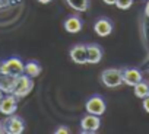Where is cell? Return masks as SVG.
Instances as JSON below:
<instances>
[{"instance_id": "30bf717a", "label": "cell", "mask_w": 149, "mask_h": 134, "mask_svg": "<svg viewBox=\"0 0 149 134\" xmlns=\"http://www.w3.org/2000/svg\"><path fill=\"white\" fill-rule=\"evenodd\" d=\"M94 31L98 37H108L113 32V23L107 19V18H101L95 22L94 25Z\"/></svg>"}, {"instance_id": "8992f818", "label": "cell", "mask_w": 149, "mask_h": 134, "mask_svg": "<svg viewBox=\"0 0 149 134\" xmlns=\"http://www.w3.org/2000/svg\"><path fill=\"white\" fill-rule=\"evenodd\" d=\"M18 109V98L13 93H5L3 99L0 101V114L3 115H13Z\"/></svg>"}, {"instance_id": "44dd1931", "label": "cell", "mask_w": 149, "mask_h": 134, "mask_svg": "<svg viewBox=\"0 0 149 134\" xmlns=\"http://www.w3.org/2000/svg\"><path fill=\"white\" fill-rule=\"evenodd\" d=\"M145 15L149 18V2L146 3V8H145Z\"/></svg>"}, {"instance_id": "9c48e42d", "label": "cell", "mask_w": 149, "mask_h": 134, "mask_svg": "<svg viewBox=\"0 0 149 134\" xmlns=\"http://www.w3.org/2000/svg\"><path fill=\"white\" fill-rule=\"evenodd\" d=\"M142 80H143V76L137 69H124L123 70V83H126L127 86H134Z\"/></svg>"}, {"instance_id": "8fae6325", "label": "cell", "mask_w": 149, "mask_h": 134, "mask_svg": "<svg viewBox=\"0 0 149 134\" xmlns=\"http://www.w3.org/2000/svg\"><path fill=\"white\" fill-rule=\"evenodd\" d=\"M63 26H64V29H66L69 34H78V32L82 31L84 23H82V19H81L79 16H74V15H73V16H69V18L64 21Z\"/></svg>"}, {"instance_id": "7a4b0ae2", "label": "cell", "mask_w": 149, "mask_h": 134, "mask_svg": "<svg viewBox=\"0 0 149 134\" xmlns=\"http://www.w3.org/2000/svg\"><path fill=\"white\" fill-rule=\"evenodd\" d=\"M34 88V82L32 77H29L28 75H21L15 77V85H13V90L12 93L19 99V98H25L26 95H29L32 92Z\"/></svg>"}, {"instance_id": "e0dca14e", "label": "cell", "mask_w": 149, "mask_h": 134, "mask_svg": "<svg viewBox=\"0 0 149 134\" xmlns=\"http://www.w3.org/2000/svg\"><path fill=\"white\" fill-rule=\"evenodd\" d=\"M133 5V0H116V6L121 10H127L130 9Z\"/></svg>"}, {"instance_id": "9a60e30c", "label": "cell", "mask_w": 149, "mask_h": 134, "mask_svg": "<svg viewBox=\"0 0 149 134\" xmlns=\"http://www.w3.org/2000/svg\"><path fill=\"white\" fill-rule=\"evenodd\" d=\"M13 85H15V76L2 75V79H0V89H2L5 93H12Z\"/></svg>"}, {"instance_id": "5bb4252c", "label": "cell", "mask_w": 149, "mask_h": 134, "mask_svg": "<svg viewBox=\"0 0 149 134\" xmlns=\"http://www.w3.org/2000/svg\"><path fill=\"white\" fill-rule=\"evenodd\" d=\"M67 5L79 13H84L89 9V0H66Z\"/></svg>"}, {"instance_id": "3957f363", "label": "cell", "mask_w": 149, "mask_h": 134, "mask_svg": "<svg viewBox=\"0 0 149 134\" xmlns=\"http://www.w3.org/2000/svg\"><path fill=\"white\" fill-rule=\"evenodd\" d=\"M101 82L104 86L114 89L123 85V70L121 69H105L101 73Z\"/></svg>"}, {"instance_id": "52a82bcc", "label": "cell", "mask_w": 149, "mask_h": 134, "mask_svg": "<svg viewBox=\"0 0 149 134\" xmlns=\"http://www.w3.org/2000/svg\"><path fill=\"white\" fill-rule=\"evenodd\" d=\"M101 127V118L100 115H94V114H88L81 119V128L82 133H95L98 131Z\"/></svg>"}, {"instance_id": "2e32d148", "label": "cell", "mask_w": 149, "mask_h": 134, "mask_svg": "<svg viewBox=\"0 0 149 134\" xmlns=\"http://www.w3.org/2000/svg\"><path fill=\"white\" fill-rule=\"evenodd\" d=\"M134 88V96H137V98H140V99H143V98H146L148 95H149V85L146 83V82H139L137 85H134L133 86Z\"/></svg>"}, {"instance_id": "7c38bea8", "label": "cell", "mask_w": 149, "mask_h": 134, "mask_svg": "<svg viewBox=\"0 0 149 134\" xmlns=\"http://www.w3.org/2000/svg\"><path fill=\"white\" fill-rule=\"evenodd\" d=\"M86 51H88V63L89 64H98L102 60V48L98 44H88Z\"/></svg>"}, {"instance_id": "484cf974", "label": "cell", "mask_w": 149, "mask_h": 134, "mask_svg": "<svg viewBox=\"0 0 149 134\" xmlns=\"http://www.w3.org/2000/svg\"><path fill=\"white\" fill-rule=\"evenodd\" d=\"M0 79H2V72H0Z\"/></svg>"}, {"instance_id": "d4e9b609", "label": "cell", "mask_w": 149, "mask_h": 134, "mask_svg": "<svg viewBox=\"0 0 149 134\" xmlns=\"http://www.w3.org/2000/svg\"><path fill=\"white\" fill-rule=\"evenodd\" d=\"M3 2H5V0H0V8H2V6H3Z\"/></svg>"}, {"instance_id": "ac0fdd59", "label": "cell", "mask_w": 149, "mask_h": 134, "mask_svg": "<svg viewBox=\"0 0 149 134\" xmlns=\"http://www.w3.org/2000/svg\"><path fill=\"white\" fill-rule=\"evenodd\" d=\"M54 133H56V134H69V133H70V128H69V127H64V125H60L58 128H56Z\"/></svg>"}, {"instance_id": "277c9868", "label": "cell", "mask_w": 149, "mask_h": 134, "mask_svg": "<svg viewBox=\"0 0 149 134\" xmlns=\"http://www.w3.org/2000/svg\"><path fill=\"white\" fill-rule=\"evenodd\" d=\"M3 124V131L8 134H21L25 130V122L21 117L18 115H8L5 121H2Z\"/></svg>"}, {"instance_id": "6da1fadb", "label": "cell", "mask_w": 149, "mask_h": 134, "mask_svg": "<svg viewBox=\"0 0 149 134\" xmlns=\"http://www.w3.org/2000/svg\"><path fill=\"white\" fill-rule=\"evenodd\" d=\"M0 72L2 75L8 76H21L25 73V63H22V60H19L18 57H10L0 63Z\"/></svg>"}, {"instance_id": "cb8c5ba5", "label": "cell", "mask_w": 149, "mask_h": 134, "mask_svg": "<svg viewBox=\"0 0 149 134\" xmlns=\"http://www.w3.org/2000/svg\"><path fill=\"white\" fill-rule=\"evenodd\" d=\"M2 133H5V131H3V124H2V121H0V134Z\"/></svg>"}, {"instance_id": "603a6c76", "label": "cell", "mask_w": 149, "mask_h": 134, "mask_svg": "<svg viewBox=\"0 0 149 134\" xmlns=\"http://www.w3.org/2000/svg\"><path fill=\"white\" fill-rule=\"evenodd\" d=\"M3 96H5V92H3L2 89H0V101H2V99H3Z\"/></svg>"}, {"instance_id": "ba28073f", "label": "cell", "mask_w": 149, "mask_h": 134, "mask_svg": "<svg viewBox=\"0 0 149 134\" xmlns=\"http://www.w3.org/2000/svg\"><path fill=\"white\" fill-rule=\"evenodd\" d=\"M70 58L76 64H86L88 63V51L85 44H78L70 50Z\"/></svg>"}, {"instance_id": "7402d4cb", "label": "cell", "mask_w": 149, "mask_h": 134, "mask_svg": "<svg viewBox=\"0 0 149 134\" xmlns=\"http://www.w3.org/2000/svg\"><path fill=\"white\" fill-rule=\"evenodd\" d=\"M38 2H40V3H42V5H48V3L51 2V0H38Z\"/></svg>"}, {"instance_id": "4fadbf2b", "label": "cell", "mask_w": 149, "mask_h": 134, "mask_svg": "<svg viewBox=\"0 0 149 134\" xmlns=\"http://www.w3.org/2000/svg\"><path fill=\"white\" fill-rule=\"evenodd\" d=\"M41 72H42V67L37 63V61H34V60H31V61H28V63H25V75H28L29 77H37V76H40L41 75Z\"/></svg>"}, {"instance_id": "5b68a950", "label": "cell", "mask_w": 149, "mask_h": 134, "mask_svg": "<svg viewBox=\"0 0 149 134\" xmlns=\"http://www.w3.org/2000/svg\"><path fill=\"white\" fill-rule=\"evenodd\" d=\"M105 108H107L105 101H104V98L100 96V95L91 96V98L86 101V105H85V109H86L88 114H94V115H100V117L105 112Z\"/></svg>"}, {"instance_id": "ffe728a7", "label": "cell", "mask_w": 149, "mask_h": 134, "mask_svg": "<svg viewBox=\"0 0 149 134\" xmlns=\"http://www.w3.org/2000/svg\"><path fill=\"white\" fill-rule=\"evenodd\" d=\"M102 2H104L105 5H108V6H111V5H116V0H102Z\"/></svg>"}, {"instance_id": "d6986e66", "label": "cell", "mask_w": 149, "mask_h": 134, "mask_svg": "<svg viewBox=\"0 0 149 134\" xmlns=\"http://www.w3.org/2000/svg\"><path fill=\"white\" fill-rule=\"evenodd\" d=\"M142 106H143V109L149 114V95H148L146 98H143V104H142Z\"/></svg>"}]
</instances>
